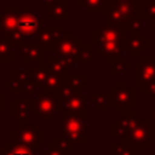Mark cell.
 Returning a JSON list of instances; mask_svg holds the SVG:
<instances>
[{
  "mask_svg": "<svg viewBox=\"0 0 155 155\" xmlns=\"http://www.w3.org/2000/svg\"><path fill=\"white\" fill-rule=\"evenodd\" d=\"M154 125L148 123L147 117H136L128 134L124 136V143L135 150H147L154 142Z\"/></svg>",
  "mask_w": 155,
  "mask_h": 155,
  "instance_id": "cell-1",
  "label": "cell"
},
{
  "mask_svg": "<svg viewBox=\"0 0 155 155\" xmlns=\"http://www.w3.org/2000/svg\"><path fill=\"white\" fill-rule=\"evenodd\" d=\"M136 3H114L112 0H106L104 10L105 23L113 25L125 33L128 22L136 16Z\"/></svg>",
  "mask_w": 155,
  "mask_h": 155,
  "instance_id": "cell-2",
  "label": "cell"
},
{
  "mask_svg": "<svg viewBox=\"0 0 155 155\" xmlns=\"http://www.w3.org/2000/svg\"><path fill=\"white\" fill-rule=\"evenodd\" d=\"M107 105L117 107L118 113L129 112L134 105H136V88L135 87H124L123 82H118L116 87H112L109 94H106Z\"/></svg>",
  "mask_w": 155,
  "mask_h": 155,
  "instance_id": "cell-3",
  "label": "cell"
},
{
  "mask_svg": "<svg viewBox=\"0 0 155 155\" xmlns=\"http://www.w3.org/2000/svg\"><path fill=\"white\" fill-rule=\"evenodd\" d=\"M86 131L87 127L84 123V117L78 114H72L68 112H63V134L67 139H70L72 143H86Z\"/></svg>",
  "mask_w": 155,
  "mask_h": 155,
  "instance_id": "cell-4",
  "label": "cell"
},
{
  "mask_svg": "<svg viewBox=\"0 0 155 155\" xmlns=\"http://www.w3.org/2000/svg\"><path fill=\"white\" fill-rule=\"evenodd\" d=\"M80 45V40L74 31H65L61 34L59 42L56 45L57 54L65 67H72L76 63V53Z\"/></svg>",
  "mask_w": 155,
  "mask_h": 155,
  "instance_id": "cell-5",
  "label": "cell"
},
{
  "mask_svg": "<svg viewBox=\"0 0 155 155\" xmlns=\"http://www.w3.org/2000/svg\"><path fill=\"white\" fill-rule=\"evenodd\" d=\"M44 26V21L40 19L29 7L25 8V11L18 15V23L16 29L25 35V37H31L38 34Z\"/></svg>",
  "mask_w": 155,
  "mask_h": 155,
  "instance_id": "cell-6",
  "label": "cell"
},
{
  "mask_svg": "<svg viewBox=\"0 0 155 155\" xmlns=\"http://www.w3.org/2000/svg\"><path fill=\"white\" fill-rule=\"evenodd\" d=\"M136 87L142 88L155 82V56H142V60L136 63Z\"/></svg>",
  "mask_w": 155,
  "mask_h": 155,
  "instance_id": "cell-7",
  "label": "cell"
},
{
  "mask_svg": "<svg viewBox=\"0 0 155 155\" xmlns=\"http://www.w3.org/2000/svg\"><path fill=\"white\" fill-rule=\"evenodd\" d=\"M123 46L124 51H128L132 57H142L143 53L150 48V40L142 33L129 34V37L123 38Z\"/></svg>",
  "mask_w": 155,
  "mask_h": 155,
  "instance_id": "cell-8",
  "label": "cell"
},
{
  "mask_svg": "<svg viewBox=\"0 0 155 155\" xmlns=\"http://www.w3.org/2000/svg\"><path fill=\"white\" fill-rule=\"evenodd\" d=\"M63 34L61 26H42V29L38 31V42L40 46L44 49H56V45L59 42L60 37Z\"/></svg>",
  "mask_w": 155,
  "mask_h": 155,
  "instance_id": "cell-9",
  "label": "cell"
},
{
  "mask_svg": "<svg viewBox=\"0 0 155 155\" xmlns=\"http://www.w3.org/2000/svg\"><path fill=\"white\" fill-rule=\"evenodd\" d=\"M35 110L40 116L42 117H54L56 113L60 110V102L59 97H53L51 94H45V95L40 97V98L35 101Z\"/></svg>",
  "mask_w": 155,
  "mask_h": 155,
  "instance_id": "cell-10",
  "label": "cell"
},
{
  "mask_svg": "<svg viewBox=\"0 0 155 155\" xmlns=\"http://www.w3.org/2000/svg\"><path fill=\"white\" fill-rule=\"evenodd\" d=\"M124 31L113 25L105 23L102 27L93 33V45H99L102 42H109V41H123Z\"/></svg>",
  "mask_w": 155,
  "mask_h": 155,
  "instance_id": "cell-11",
  "label": "cell"
},
{
  "mask_svg": "<svg viewBox=\"0 0 155 155\" xmlns=\"http://www.w3.org/2000/svg\"><path fill=\"white\" fill-rule=\"evenodd\" d=\"M98 54L104 57L106 63H113L114 60L121 59L124 54L123 41H109L98 45Z\"/></svg>",
  "mask_w": 155,
  "mask_h": 155,
  "instance_id": "cell-12",
  "label": "cell"
},
{
  "mask_svg": "<svg viewBox=\"0 0 155 155\" xmlns=\"http://www.w3.org/2000/svg\"><path fill=\"white\" fill-rule=\"evenodd\" d=\"M86 102H87V95H86V94L76 93V94H74L72 97H70L68 99H65V101L63 102V105H64L65 112L86 117V112H87V109H86Z\"/></svg>",
  "mask_w": 155,
  "mask_h": 155,
  "instance_id": "cell-13",
  "label": "cell"
},
{
  "mask_svg": "<svg viewBox=\"0 0 155 155\" xmlns=\"http://www.w3.org/2000/svg\"><path fill=\"white\" fill-rule=\"evenodd\" d=\"M136 113L134 112H127L124 113V117H121L114 125H112V136L114 137H124L128 131L131 129L132 123L135 121L136 118Z\"/></svg>",
  "mask_w": 155,
  "mask_h": 155,
  "instance_id": "cell-14",
  "label": "cell"
},
{
  "mask_svg": "<svg viewBox=\"0 0 155 155\" xmlns=\"http://www.w3.org/2000/svg\"><path fill=\"white\" fill-rule=\"evenodd\" d=\"M18 15H19V8H16V7L5 8V12L3 15H0V27H2V30H4L7 33L16 30Z\"/></svg>",
  "mask_w": 155,
  "mask_h": 155,
  "instance_id": "cell-15",
  "label": "cell"
},
{
  "mask_svg": "<svg viewBox=\"0 0 155 155\" xmlns=\"http://www.w3.org/2000/svg\"><path fill=\"white\" fill-rule=\"evenodd\" d=\"M49 19L52 21H64L68 18V2L67 0H59L49 5Z\"/></svg>",
  "mask_w": 155,
  "mask_h": 155,
  "instance_id": "cell-16",
  "label": "cell"
},
{
  "mask_svg": "<svg viewBox=\"0 0 155 155\" xmlns=\"http://www.w3.org/2000/svg\"><path fill=\"white\" fill-rule=\"evenodd\" d=\"M136 16L140 19H150L155 18V2L153 0H137Z\"/></svg>",
  "mask_w": 155,
  "mask_h": 155,
  "instance_id": "cell-17",
  "label": "cell"
},
{
  "mask_svg": "<svg viewBox=\"0 0 155 155\" xmlns=\"http://www.w3.org/2000/svg\"><path fill=\"white\" fill-rule=\"evenodd\" d=\"M106 0H79V5L87 14H101L105 10Z\"/></svg>",
  "mask_w": 155,
  "mask_h": 155,
  "instance_id": "cell-18",
  "label": "cell"
},
{
  "mask_svg": "<svg viewBox=\"0 0 155 155\" xmlns=\"http://www.w3.org/2000/svg\"><path fill=\"white\" fill-rule=\"evenodd\" d=\"M93 44H80L76 53V61L88 63L93 60Z\"/></svg>",
  "mask_w": 155,
  "mask_h": 155,
  "instance_id": "cell-19",
  "label": "cell"
},
{
  "mask_svg": "<svg viewBox=\"0 0 155 155\" xmlns=\"http://www.w3.org/2000/svg\"><path fill=\"white\" fill-rule=\"evenodd\" d=\"M65 84L72 87L74 90L80 91V88H84L87 86V76L86 75H75V76H65Z\"/></svg>",
  "mask_w": 155,
  "mask_h": 155,
  "instance_id": "cell-20",
  "label": "cell"
},
{
  "mask_svg": "<svg viewBox=\"0 0 155 155\" xmlns=\"http://www.w3.org/2000/svg\"><path fill=\"white\" fill-rule=\"evenodd\" d=\"M110 155H136V150L125 143H114L110 148Z\"/></svg>",
  "mask_w": 155,
  "mask_h": 155,
  "instance_id": "cell-21",
  "label": "cell"
},
{
  "mask_svg": "<svg viewBox=\"0 0 155 155\" xmlns=\"http://www.w3.org/2000/svg\"><path fill=\"white\" fill-rule=\"evenodd\" d=\"M49 70L53 74H59V75H67V67L64 65V63L60 60V57H51L49 61Z\"/></svg>",
  "mask_w": 155,
  "mask_h": 155,
  "instance_id": "cell-22",
  "label": "cell"
},
{
  "mask_svg": "<svg viewBox=\"0 0 155 155\" xmlns=\"http://www.w3.org/2000/svg\"><path fill=\"white\" fill-rule=\"evenodd\" d=\"M143 19H140L139 16H135L134 19L128 22L125 27V33H129V34H137V33H142L143 30V23H142Z\"/></svg>",
  "mask_w": 155,
  "mask_h": 155,
  "instance_id": "cell-23",
  "label": "cell"
},
{
  "mask_svg": "<svg viewBox=\"0 0 155 155\" xmlns=\"http://www.w3.org/2000/svg\"><path fill=\"white\" fill-rule=\"evenodd\" d=\"M129 67H131V64L128 61H124L123 57H121V59H117L113 61V67H112L110 74L112 75H118V74H123L124 71H128Z\"/></svg>",
  "mask_w": 155,
  "mask_h": 155,
  "instance_id": "cell-24",
  "label": "cell"
},
{
  "mask_svg": "<svg viewBox=\"0 0 155 155\" xmlns=\"http://www.w3.org/2000/svg\"><path fill=\"white\" fill-rule=\"evenodd\" d=\"M8 155H34V151L30 148V146L18 144L14 148L8 147Z\"/></svg>",
  "mask_w": 155,
  "mask_h": 155,
  "instance_id": "cell-25",
  "label": "cell"
},
{
  "mask_svg": "<svg viewBox=\"0 0 155 155\" xmlns=\"http://www.w3.org/2000/svg\"><path fill=\"white\" fill-rule=\"evenodd\" d=\"M22 54H25L27 61H31V60L40 59L41 49H40V46H26V48H23V51H22Z\"/></svg>",
  "mask_w": 155,
  "mask_h": 155,
  "instance_id": "cell-26",
  "label": "cell"
},
{
  "mask_svg": "<svg viewBox=\"0 0 155 155\" xmlns=\"http://www.w3.org/2000/svg\"><path fill=\"white\" fill-rule=\"evenodd\" d=\"M93 99H94V104L97 105V107L99 109V112H105L107 106V102H106V94H94L93 95Z\"/></svg>",
  "mask_w": 155,
  "mask_h": 155,
  "instance_id": "cell-27",
  "label": "cell"
},
{
  "mask_svg": "<svg viewBox=\"0 0 155 155\" xmlns=\"http://www.w3.org/2000/svg\"><path fill=\"white\" fill-rule=\"evenodd\" d=\"M56 144L59 146L60 148H63V150H72L74 146H75V143H72L70 139H67V137H57L56 139Z\"/></svg>",
  "mask_w": 155,
  "mask_h": 155,
  "instance_id": "cell-28",
  "label": "cell"
},
{
  "mask_svg": "<svg viewBox=\"0 0 155 155\" xmlns=\"http://www.w3.org/2000/svg\"><path fill=\"white\" fill-rule=\"evenodd\" d=\"M142 91L144 94H147V97L151 99V101H155V82L153 83H148V84L143 86Z\"/></svg>",
  "mask_w": 155,
  "mask_h": 155,
  "instance_id": "cell-29",
  "label": "cell"
},
{
  "mask_svg": "<svg viewBox=\"0 0 155 155\" xmlns=\"http://www.w3.org/2000/svg\"><path fill=\"white\" fill-rule=\"evenodd\" d=\"M45 155H67V151L60 148L56 143H52L51 144V148L45 151Z\"/></svg>",
  "mask_w": 155,
  "mask_h": 155,
  "instance_id": "cell-30",
  "label": "cell"
},
{
  "mask_svg": "<svg viewBox=\"0 0 155 155\" xmlns=\"http://www.w3.org/2000/svg\"><path fill=\"white\" fill-rule=\"evenodd\" d=\"M148 118H151V120L155 121V104H153V105H150V106H148Z\"/></svg>",
  "mask_w": 155,
  "mask_h": 155,
  "instance_id": "cell-31",
  "label": "cell"
},
{
  "mask_svg": "<svg viewBox=\"0 0 155 155\" xmlns=\"http://www.w3.org/2000/svg\"><path fill=\"white\" fill-rule=\"evenodd\" d=\"M148 30H150V31L155 35V18H153V19H150V21H148Z\"/></svg>",
  "mask_w": 155,
  "mask_h": 155,
  "instance_id": "cell-32",
  "label": "cell"
},
{
  "mask_svg": "<svg viewBox=\"0 0 155 155\" xmlns=\"http://www.w3.org/2000/svg\"><path fill=\"white\" fill-rule=\"evenodd\" d=\"M42 4H46V5H52L53 3H56V2H59V0H40Z\"/></svg>",
  "mask_w": 155,
  "mask_h": 155,
  "instance_id": "cell-33",
  "label": "cell"
},
{
  "mask_svg": "<svg viewBox=\"0 0 155 155\" xmlns=\"http://www.w3.org/2000/svg\"><path fill=\"white\" fill-rule=\"evenodd\" d=\"M114 3H136L137 0H112Z\"/></svg>",
  "mask_w": 155,
  "mask_h": 155,
  "instance_id": "cell-34",
  "label": "cell"
},
{
  "mask_svg": "<svg viewBox=\"0 0 155 155\" xmlns=\"http://www.w3.org/2000/svg\"><path fill=\"white\" fill-rule=\"evenodd\" d=\"M153 2H155V0H153Z\"/></svg>",
  "mask_w": 155,
  "mask_h": 155,
  "instance_id": "cell-35",
  "label": "cell"
},
{
  "mask_svg": "<svg viewBox=\"0 0 155 155\" xmlns=\"http://www.w3.org/2000/svg\"><path fill=\"white\" fill-rule=\"evenodd\" d=\"M154 155H155V154H154Z\"/></svg>",
  "mask_w": 155,
  "mask_h": 155,
  "instance_id": "cell-36",
  "label": "cell"
}]
</instances>
